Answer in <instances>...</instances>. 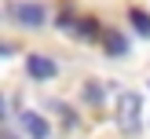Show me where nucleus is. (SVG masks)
<instances>
[{
  "mask_svg": "<svg viewBox=\"0 0 150 139\" xmlns=\"http://www.w3.org/2000/svg\"><path fill=\"white\" fill-rule=\"evenodd\" d=\"M139 117H143V99L136 92H121L117 95V128L125 135H136L139 132Z\"/></svg>",
  "mask_w": 150,
  "mask_h": 139,
  "instance_id": "nucleus-1",
  "label": "nucleus"
},
{
  "mask_svg": "<svg viewBox=\"0 0 150 139\" xmlns=\"http://www.w3.org/2000/svg\"><path fill=\"white\" fill-rule=\"evenodd\" d=\"M11 18L22 22V26H29V29H37V26H44V22H48V11H44V4L15 0V4H11Z\"/></svg>",
  "mask_w": 150,
  "mask_h": 139,
  "instance_id": "nucleus-2",
  "label": "nucleus"
},
{
  "mask_svg": "<svg viewBox=\"0 0 150 139\" xmlns=\"http://www.w3.org/2000/svg\"><path fill=\"white\" fill-rule=\"evenodd\" d=\"M18 128L26 132V139H48L51 135L48 121H44L37 110H22V114H18Z\"/></svg>",
  "mask_w": 150,
  "mask_h": 139,
  "instance_id": "nucleus-3",
  "label": "nucleus"
},
{
  "mask_svg": "<svg viewBox=\"0 0 150 139\" xmlns=\"http://www.w3.org/2000/svg\"><path fill=\"white\" fill-rule=\"evenodd\" d=\"M26 73H29L33 80H51V77L59 73V66L51 62L48 55H37V51H33V55H26Z\"/></svg>",
  "mask_w": 150,
  "mask_h": 139,
  "instance_id": "nucleus-4",
  "label": "nucleus"
},
{
  "mask_svg": "<svg viewBox=\"0 0 150 139\" xmlns=\"http://www.w3.org/2000/svg\"><path fill=\"white\" fill-rule=\"evenodd\" d=\"M103 48H106V55H125V51H128V40H125V33H117V29H106V33H103Z\"/></svg>",
  "mask_w": 150,
  "mask_h": 139,
  "instance_id": "nucleus-5",
  "label": "nucleus"
},
{
  "mask_svg": "<svg viewBox=\"0 0 150 139\" xmlns=\"http://www.w3.org/2000/svg\"><path fill=\"white\" fill-rule=\"evenodd\" d=\"M128 22H132V29H136L139 37H146V40H150V15H146V11L132 7V11H128Z\"/></svg>",
  "mask_w": 150,
  "mask_h": 139,
  "instance_id": "nucleus-6",
  "label": "nucleus"
},
{
  "mask_svg": "<svg viewBox=\"0 0 150 139\" xmlns=\"http://www.w3.org/2000/svg\"><path fill=\"white\" fill-rule=\"evenodd\" d=\"M73 33L81 40H92V37H99V22L95 18H81V22H73Z\"/></svg>",
  "mask_w": 150,
  "mask_h": 139,
  "instance_id": "nucleus-7",
  "label": "nucleus"
},
{
  "mask_svg": "<svg viewBox=\"0 0 150 139\" xmlns=\"http://www.w3.org/2000/svg\"><path fill=\"white\" fill-rule=\"evenodd\" d=\"M0 117H7V110H4V95H0Z\"/></svg>",
  "mask_w": 150,
  "mask_h": 139,
  "instance_id": "nucleus-8",
  "label": "nucleus"
},
{
  "mask_svg": "<svg viewBox=\"0 0 150 139\" xmlns=\"http://www.w3.org/2000/svg\"><path fill=\"white\" fill-rule=\"evenodd\" d=\"M0 139H4V135H0Z\"/></svg>",
  "mask_w": 150,
  "mask_h": 139,
  "instance_id": "nucleus-9",
  "label": "nucleus"
}]
</instances>
